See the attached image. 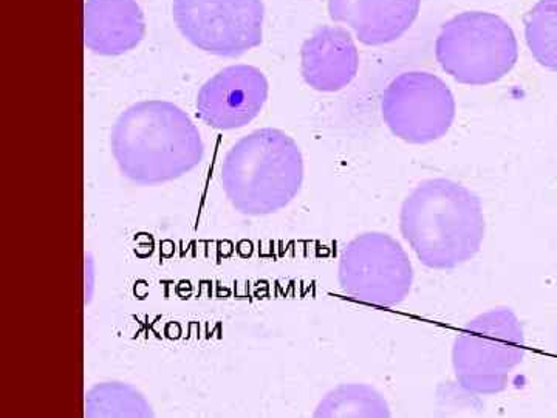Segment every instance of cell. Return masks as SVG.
Segmentation results:
<instances>
[{"label":"cell","instance_id":"7a4b0ae2","mask_svg":"<svg viewBox=\"0 0 557 418\" xmlns=\"http://www.w3.org/2000/svg\"><path fill=\"white\" fill-rule=\"evenodd\" d=\"M399 230L424 267L458 269L478 256L485 239L482 201L454 180H424L403 201Z\"/></svg>","mask_w":557,"mask_h":418},{"label":"cell","instance_id":"30bf717a","mask_svg":"<svg viewBox=\"0 0 557 418\" xmlns=\"http://www.w3.org/2000/svg\"><path fill=\"white\" fill-rule=\"evenodd\" d=\"M359 53L346 28L321 25L300 47V73L307 86L333 94L357 78Z\"/></svg>","mask_w":557,"mask_h":418},{"label":"cell","instance_id":"3957f363","mask_svg":"<svg viewBox=\"0 0 557 418\" xmlns=\"http://www.w3.org/2000/svg\"><path fill=\"white\" fill-rule=\"evenodd\" d=\"M220 183L226 199L240 214H276L302 188V152L285 132L271 127L251 132L226 152Z\"/></svg>","mask_w":557,"mask_h":418},{"label":"cell","instance_id":"8992f818","mask_svg":"<svg viewBox=\"0 0 557 418\" xmlns=\"http://www.w3.org/2000/svg\"><path fill=\"white\" fill-rule=\"evenodd\" d=\"M339 287L348 298L376 307H397L408 298L413 267L391 234L370 231L348 242L339 256Z\"/></svg>","mask_w":557,"mask_h":418},{"label":"cell","instance_id":"ba28073f","mask_svg":"<svg viewBox=\"0 0 557 418\" xmlns=\"http://www.w3.org/2000/svg\"><path fill=\"white\" fill-rule=\"evenodd\" d=\"M388 131L409 145H429L446 137L457 106L445 81L426 72H406L392 81L381 100Z\"/></svg>","mask_w":557,"mask_h":418},{"label":"cell","instance_id":"277c9868","mask_svg":"<svg viewBox=\"0 0 557 418\" xmlns=\"http://www.w3.org/2000/svg\"><path fill=\"white\" fill-rule=\"evenodd\" d=\"M522 322L508 307L491 309L471 319L453 344V368L458 386L487 397L508 388L515 370L525 359Z\"/></svg>","mask_w":557,"mask_h":418},{"label":"cell","instance_id":"7c38bea8","mask_svg":"<svg viewBox=\"0 0 557 418\" xmlns=\"http://www.w3.org/2000/svg\"><path fill=\"white\" fill-rule=\"evenodd\" d=\"M146 35L137 0H86L84 44L100 57H121L137 49Z\"/></svg>","mask_w":557,"mask_h":418},{"label":"cell","instance_id":"4fadbf2b","mask_svg":"<svg viewBox=\"0 0 557 418\" xmlns=\"http://www.w3.org/2000/svg\"><path fill=\"white\" fill-rule=\"evenodd\" d=\"M387 399L369 384H341L319 403L314 417H391Z\"/></svg>","mask_w":557,"mask_h":418},{"label":"cell","instance_id":"5bb4252c","mask_svg":"<svg viewBox=\"0 0 557 418\" xmlns=\"http://www.w3.org/2000/svg\"><path fill=\"white\" fill-rule=\"evenodd\" d=\"M86 417L148 418L153 417V410L138 389L119 381H109L95 384L87 392Z\"/></svg>","mask_w":557,"mask_h":418},{"label":"cell","instance_id":"52a82bcc","mask_svg":"<svg viewBox=\"0 0 557 418\" xmlns=\"http://www.w3.org/2000/svg\"><path fill=\"white\" fill-rule=\"evenodd\" d=\"M183 38L205 53L239 58L263 40V0H174Z\"/></svg>","mask_w":557,"mask_h":418},{"label":"cell","instance_id":"6da1fadb","mask_svg":"<svg viewBox=\"0 0 557 418\" xmlns=\"http://www.w3.org/2000/svg\"><path fill=\"white\" fill-rule=\"evenodd\" d=\"M110 149L121 174L139 186L182 179L205 157L203 139L188 113L160 100L135 102L121 112Z\"/></svg>","mask_w":557,"mask_h":418},{"label":"cell","instance_id":"9a60e30c","mask_svg":"<svg viewBox=\"0 0 557 418\" xmlns=\"http://www.w3.org/2000/svg\"><path fill=\"white\" fill-rule=\"evenodd\" d=\"M523 25L534 60L557 73V0H537L525 14Z\"/></svg>","mask_w":557,"mask_h":418},{"label":"cell","instance_id":"8fae6325","mask_svg":"<svg viewBox=\"0 0 557 418\" xmlns=\"http://www.w3.org/2000/svg\"><path fill=\"white\" fill-rule=\"evenodd\" d=\"M421 0H329L333 21L346 24L359 42L379 47L394 42L417 21Z\"/></svg>","mask_w":557,"mask_h":418},{"label":"cell","instance_id":"9c48e42d","mask_svg":"<svg viewBox=\"0 0 557 418\" xmlns=\"http://www.w3.org/2000/svg\"><path fill=\"white\" fill-rule=\"evenodd\" d=\"M269 79L252 65H230L201 86L197 115L212 130L234 131L258 119L269 100Z\"/></svg>","mask_w":557,"mask_h":418},{"label":"cell","instance_id":"5b68a950","mask_svg":"<svg viewBox=\"0 0 557 418\" xmlns=\"http://www.w3.org/2000/svg\"><path fill=\"white\" fill-rule=\"evenodd\" d=\"M435 57L457 83L490 86L518 64L519 44L511 25L497 14L465 11L443 24Z\"/></svg>","mask_w":557,"mask_h":418}]
</instances>
